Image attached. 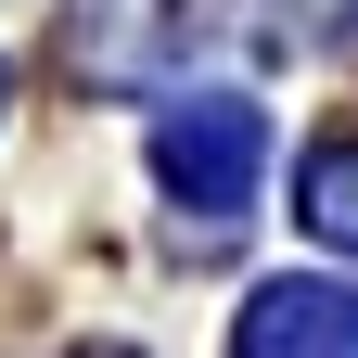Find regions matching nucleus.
<instances>
[{"mask_svg": "<svg viewBox=\"0 0 358 358\" xmlns=\"http://www.w3.org/2000/svg\"><path fill=\"white\" fill-rule=\"evenodd\" d=\"M256 166H268V115L231 103V90H205V103H179L154 128V179L179 217H205V231H231V217L256 205Z\"/></svg>", "mask_w": 358, "mask_h": 358, "instance_id": "1", "label": "nucleus"}, {"mask_svg": "<svg viewBox=\"0 0 358 358\" xmlns=\"http://www.w3.org/2000/svg\"><path fill=\"white\" fill-rule=\"evenodd\" d=\"M231 358H358V294L345 282H256L231 320Z\"/></svg>", "mask_w": 358, "mask_h": 358, "instance_id": "2", "label": "nucleus"}, {"mask_svg": "<svg viewBox=\"0 0 358 358\" xmlns=\"http://www.w3.org/2000/svg\"><path fill=\"white\" fill-rule=\"evenodd\" d=\"M294 217H307L320 243H345V256H358V141H320V154L294 166Z\"/></svg>", "mask_w": 358, "mask_h": 358, "instance_id": "3", "label": "nucleus"}, {"mask_svg": "<svg viewBox=\"0 0 358 358\" xmlns=\"http://www.w3.org/2000/svg\"><path fill=\"white\" fill-rule=\"evenodd\" d=\"M77 358H141V345H77Z\"/></svg>", "mask_w": 358, "mask_h": 358, "instance_id": "4", "label": "nucleus"}, {"mask_svg": "<svg viewBox=\"0 0 358 358\" xmlns=\"http://www.w3.org/2000/svg\"><path fill=\"white\" fill-rule=\"evenodd\" d=\"M0 103H13V77H0Z\"/></svg>", "mask_w": 358, "mask_h": 358, "instance_id": "5", "label": "nucleus"}]
</instances>
